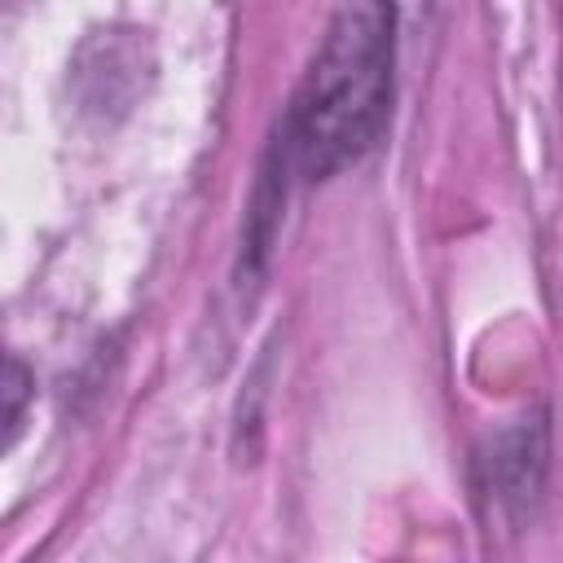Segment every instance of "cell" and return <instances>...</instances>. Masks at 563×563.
<instances>
[{"mask_svg":"<svg viewBox=\"0 0 563 563\" xmlns=\"http://www.w3.org/2000/svg\"><path fill=\"white\" fill-rule=\"evenodd\" d=\"M391 26L383 0H343L321 57L290 110V150L308 176L356 158L387 110Z\"/></svg>","mask_w":563,"mask_h":563,"instance_id":"6da1fadb","label":"cell"},{"mask_svg":"<svg viewBox=\"0 0 563 563\" xmlns=\"http://www.w3.org/2000/svg\"><path fill=\"white\" fill-rule=\"evenodd\" d=\"M18 405H22V369L9 365V435L18 431Z\"/></svg>","mask_w":563,"mask_h":563,"instance_id":"7a4b0ae2","label":"cell"}]
</instances>
